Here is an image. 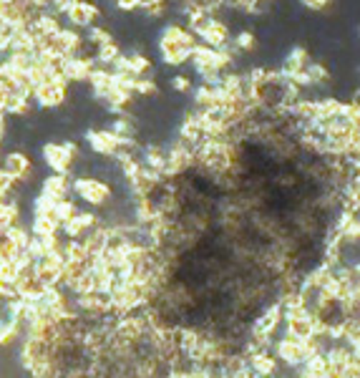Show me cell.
Wrapping results in <instances>:
<instances>
[{
  "label": "cell",
  "instance_id": "1",
  "mask_svg": "<svg viewBox=\"0 0 360 378\" xmlns=\"http://www.w3.org/2000/svg\"><path fill=\"white\" fill-rule=\"evenodd\" d=\"M43 162L53 169L56 175H71L76 159H81V149L73 139H63V141H46L41 149Z\"/></svg>",
  "mask_w": 360,
  "mask_h": 378
},
{
  "label": "cell",
  "instance_id": "2",
  "mask_svg": "<svg viewBox=\"0 0 360 378\" xmlns=\"http://www.w3.org/2000/svg\"><path fill=\"white\" fill-rule=\"evenodd\" d=\"M33 103L43 111H53V108L66 106L68 101V81L63 78V73H53V76L46 81V84L36 86L33 89Z\"/></svg>",
  "mask_w": 360,
  "mask_h": 378
},
{
  "label": "cell",
  "instance_id": "3",
  "mask_svg": "<svg viewBox=\"0 0 360 378\" xmlns=\"http://www.w3.org/2000/svg\"><path fill=\"white\" fill-rule=\"evenodd\" d=\"M71 189L76 192L78 199H84L91 207H103V204H108L111 197H114V187L106 184L98 177H76L71 182Z\"/></svg>",
  "mask_w": 360,
  "mask_h": 378
},
{
  "label": "cell",
  "instance_id": "4",
  "mask_svg": "<svg viewBox=\"0 0 360 378\" xmlns=\"http://www.w3.org/2000/svg\"><path fill=\"white\" fill-rule=\"evenodd\" d=\"M86 144L91 146V151L98 156H106V159H111V156L116 154V149H121V146L131 144V141H139V139H121L116 137L108 126H91V129H86L84 134Z\"/></svg>",
  "mask_w": 360,
  "mask_h": 378
},
{
  "label": "cell",
  "instance_id": "5",
  "mask_svg": "<svg viewBox=\"0 0 360 378\" xmlns=\"http://www.w3.org/2000/svg\"><path fill=\"white\" fill-rule=\"evenodd\" d=\"M63 18L68 20V25L73 28H89L101 18V8L94 0H73L71 6L66 8Z\"/></svg>",
  "mask_w": 360,
  "mask_h": 378
},
{
  "label": "cell",
  "instance_id": "6",
  "mask_svg": "<svg viewBox=\"0 0 360 378\" xmlns=\"http://www.w3.org/2000/svg\"><path fill=\"white\" fill-rule=\"evenodd\" d=\"M0 167L6 169L8 175L18 182V184L28 182L30 175H33V162H30V156L20 149H13V151H6V154H0Z\"/></svg>",
  "mask_w": 360,
  "mask_h": 378
},
{
  "label": "cell",
  "instance_id": "7",
  "mask_svg": "<svg viewBox=\"0 0 360 378\" xmlns=\"http://www.w3.org/2000/svg\"><path fill=\"white\" fill-rule=\"evenodd\" d=\"M96 66V58L94 56H71V58L63 61L60 73L66 78L68 84H86L91 68Z\"/></svg>",
  "mask_w": 360,
  "mask_h": 378
},
{
  "label": "cell",
  "instance_id": "8",
  "mask_svg": "<svg viewBox=\"0 0 360 378\" xmlns=\"http://www.w3.org/2000/svg\"><path fill=\"white\" fill-rule=\"evenodd\" d=\"M199 43H205L210 49H222L224 43H229V25L224 23L219 15H212L210 25L197 36Z\"/></svg>",
  "mask_w": 360,
  "mask_h": 378
},
{
  "label": "cell",
  "instance_id": "9",
  "mask_svg": "<svg viewBox=\"0 0 360 378\" xmlns=\"http://www.w3.org/2000/svg\"><path fill=\"white\" fill-rule=\"evenodd\" d=\"M96 222H98V217L94 215V212H76L71 220H66V222L60 225V229L66 234V240H81Z\"/></svg>",
  "mask_w": 360,
  "mask_h": 378
},
{
  "label": "cell",
  "instance_id": "10",
  "mask_svg": "<svg viewBox=\"0 0 360 378\" xmlns=\"http://www.w3.org/2000/svg\"><path fill=\"white\" fill-rule=\"evenodd\" d=\"M33 114V99L23 91H8L6 96V116L11 119H28Z\"/></svg>",
  "mask_w": 360,
  "mask_h": 378
},
{
  "label": "cell",
  "instance_id": "11",
  "mask_svg": "<svg viewBox=\"0 0 360 378\" xmlns=\"http://www.w3.org/2000/svg\"><path fill=\"white\" fill-rule=\"evenodd\" d=\"M312 61L310 56V49H305V46H292V49L288 51V56L283 58V66H280V73H283L285 78H290L292 73H300L302 68L307 66Z\"/></svg>",
  "mask_w": 360,
  "mask_h": 378
},
{
  "label": "cell",
  "instance_id": "12",
  "mask_svg": "<svg viewBox=\"0 0 360 378\" xmlns=\"http://www.w3.org/2000/svg\"><path fill=\"white\" fill-rule=\"evenodd\" d=\"M159 56H162L164 66H184L189 56H192V49H186L181 43H167L159 41Z\"/></svg>",
  "mask_w": 360,
  "mask_h": 378
},
{
  "label": "cell",
  "instance_id": "13",
  "mask_svg": "<svg viewBox=\"0 0 360 378\" xmlns=\"http://www.w3.org/2000/svg\"><path fill=\"white\" fill-rule=\"evenodd\" d=\"M68 192H71V182H68L66 175H56L53 172V175L41 182V194L56 199V202H58V199H66Z\"/></svg>",
  "mask_w": 360,
  "mask_h": 378
},
{
  "label": "cell",
  "instance_id": "14",
  "mask_svg": "<svg viewBox=\"0 0 360 378\" xmlns=\"http://www.w3.org/2000/svg\"><path fill=\"white\" fill-rule=\"evenodd\" d=\"M305 76H307V86L323 89V86L330 84V68L325 66V63H320V61H310V63H307Z\"/></svg>",
  "mask_w": 360,
  "mask_h": 378
},
{
  "label": "cell",
  "instance_id": "15",
  "mask_svg": "<svg viewBox=\"0 0 360 378\" xmlns=\"http://www.w3.org/2000/svg\"><path fill=\"white\" fill-rule=\"evenodd\" d=\"M58 229H60V225L56 222L53 215H36V217H33V227H30L33 237H46V234H56Z\"/></svg>",
  "mask_w": 360,
  "mask_h": 378
},
{
  "label": "cell",
  "instance_id": "16",
  "mask_svg": "<svg viewBox=\"0 0 360 378\" xmlns=\"http://www.w3.org/2000/svg\"><path fill=\"white\" fill-rule=\"evenodd\" d=\"M134 96H141V99L159 96V84L154 81V76H136L134 78Z\"/></svg>",
  "mask_w": 360,
  "mask_h": 378
},
{
  "label": "cell",
  "instance_id": "17",
  "mask_svg": "<svg viewBox=\"0 0 360 378\" xmlns=\"http://www.w3.org/2000/svg\"><path fill=\"white\" fill-rule=\"evenodd\" d=\"M119 56H121V46L116 41H108V43H103V46H98L94 58H96L98 66H111Z\"/></svg>",
  "mask_w": 360,
  "mask_h": 378
},
{
  "label": "cell",
  "instance_id": "18",
  "mask_svg": "<svg viewBox=\"0 0 360 378\" xmlns=\"http://www.w3.org/2000/svg\"><path fill=\"white\" fill-rule=\"evenodd\" d=\"M151 58L149 56H144L141 51H134L131 56H129V73L131 76H151Z\"/></svg>",
  "mask_w": 360,
  "mask_h": 378
},
{
  "label": "cell",
  "instance_id": "19",
  "mask_svg": "<svg viewBox=\"0 0 360 378\" xmlns=\"http://www.w3.org/2000/svg\"><path fill=\"white\" fill-rule=\"evenodd\" d=\"M232 46L240 51V53H255V51H257V36H255L252 30L245 28L232 38Z\"/></svg>",
  "mask_w": 360,
  "mask_h": 378
},
{
  "label": "cell",
  "instance_id": "20",
  "mask_svg": "<svg viewBox=\"0 0 360 378\" xmlns=\"http://www.w3.org/2000/svg\"><path fill=\"white\" fill-rule=\"evenodd\" d=\"M250 366H252V373L257 378H264V376H270V373H275V360H272L270 355H264V353L252 355Z\"/></svg>",
  "mask_w": 360,
  "mask_h": 378
},
{
  "label": "cell",
  "instance_id": "21",
  "mask_svg": "<svg viewBox=\"0 0 360 378\" xmlns=\"http://www.w3.org/2000/svg\"><path fill=\"white\" fill-rule=\"evenodd\" d=\"M76 202H73V199H58V202L53 204V212H51V215L56 217V222L58 225H63L66 222V220H71L73 215H76Z\"/></svg>",
  "mask_w": 360,
  "mask_h": 378
},
{
  "label": "cell",
  "instance_id": "22",
  "mask_svg": "<svg viewBox=\"0 0 360 378\" xmlns=\"http://www.w3.org/2000/svg\"><path fill=\"white\" fill-rule=\"evenodd\" d=\"M169 86H172V91H174V94H181V96H184V94H192V89H194L192 78L184 76V73H179V76H172Z\"/></svg>",
  "mask_w": 360,
  "mask_h": 378
},
{
  "label": "cell",
  "instance_id": "23",
  "mask_svg": "<svg viewBox=\"0 0 360 378\" xmlns=\"http://www.w3.org/2000/svg\"><path fill=\"white\" fill-rule=\"evenodd\" d=\"M53 204H56V199L46 197V194H38V197L33 199V217L36 215H51V212H53Z\"/></svg>",
  "mask_w": 360,
  "mask_h": 378
},
{
  "label": "cell",
  "instance_id": "24",
  "mask_svg": "<svg viewBox=\"0 0 360 378\" xmlns=\"http://www.w3.org/2000/svg\"><path fill=\"white\" fill-rule=\"evenodd\" d=\"M15 187H18V182L13 179V177L8 175L6 169L0 167V194H6V197H11V194H13V189H15Z\"/></svg>",
  "mask_w": 360,
  "mask_h": 378
},
{
  "label": "cell",
  "instance_id": "25",
  "mask_svg": "<svg viewBox=\"0 0 360 378\" xmlns=\"http://www.w3.org/2000/svg\"><path fill=\"white\" fill-rule=\"evenodd\" d=\"M302 8H307V11H315V13H320V11H325V8L330 6L333 0H297Z\"/></svg>",
  "mask_w": 360,
  "mask_h": 378
},
{
  "label": "cell",
  "instance_id": "26",
  "mask_svg": "<svg viewBox=\"0 0 360 378\" xmlns=\"http://www.w3.org/2000/svg\"><path fill=\"white\" fill-rule=\"evenodd\" d=\"M116 8H119V13H136L139 0H116Z\"/></svg>",
  "mask_w": 360,
  "mask_h": 378
},
{
  "label": "cell",
  "instance_id": "27",
  "mask_svg": "<svg viewBox=\"0 0 360 378\" xmlns=\"http://www.w3.org/2000/svg\"><path fill=\"white\" fill-rule=\"evenodd\" d=\"M6 96H8V89L0 84V114H6Z\"/></svg>",
  "mask_w": 360,
  "mask_h": 378
}]
</instances>
